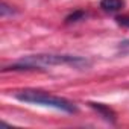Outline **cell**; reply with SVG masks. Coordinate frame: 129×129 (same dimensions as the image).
I'll use <instances>...</instances> for the list:
<instances>
[{
    "mask_svg": "<svg viewBox=\"0 0 129 129\" xmlns=\"http://www.w3.org/2000/svg\"><path fill=\"white\" fill-rule=\"evenodd\" d=\"M55 66H70L73 69H85L90 62L85 58L73 56V55H55V53H40L29 55L21 58L17 64L5 70H32L41 67H55Z\"/></svg>",
    "mask_w": 129,
    "mask_h": 129,
    "instance_id": "cell-1",
    "label": "cell"
},
{
    "mask_svg": "<svg viewBox=\"0 0 129 129\" xmlns=\"http://www.w3.org/2000/svg\"><path fill=\"white\" fill-rule=\"evenodd\" d=\"M15 97L21 102L26 103H34V105H43V106H49V108H55L64 112L73 114L78 111V108L75 106L73 102L64 99V97H58V96H52L49 93L44 91H37V90H24V91H18L15 94Z\"/></svg>",
    "mask_w": 129,
    "mask_h": 129,
    "instance_id": "cell-2",
    "label": "cell"
},
{
    "mask_svg": "<svg viewBox=\"0 0 129 129\" xmlns=\"http://www.w3.org/2000/svg\"><path fill=\"white\" fill-rule=\"evenodd\" d=\"M123 0H102L100 2V8L106 12H117L123 8Z\"/></svg>",
    "mask_w": 129,
    "mask_h": 129,
    "instance_id": "cell-3",
    "label": "cell"
},
{
    "mask_svg": "<svg viewBox=\"0 0 129 129\" xmlns=\"http://www.w3.org/2000/svg\"><path fill=\"white\" fill-rule=\"evenodd\" d=\"M90 105H91V108H94L96 111H99V112L106 118V120H112V121H114L115 114H114L109 108H106V106H105V105H102V103H90Z\"/></svg>",
    "mask_w": 129,
    "mask_h": 129,
    "instance_id": "cell-4",
    "label": "cell"
},
{
    "mask_svg": "<svg viewBox=\"0 0 129 129\" xmlns=\"http://www.w3.org/2000/svg\"><path fill=\"white\" fill-rule=\"evenodd\" d=\"M81 17H84V12H75L73 15H70V17H67V23H72V21H78V18H81Z\"/></svg>",
    "mask_w": 129,
    "mask_h": 129,
    "instance_id": "cell-5",
    "label": "cell"
},
{
    "mask_svg": "<svg viewBox=\"0 0 129 129\" xmlns=\"http://www.w3.org/2000/svg\"><path fill=\"white\" fill-rule=\"evenodd\" d=\"M117 23L121 24V26L129 27V17H117Z\"/></svg>",
    "mask_w": 129,
    "mask_h": 129,
    "instance_id": "cell-6",
    "label": "cell"
}]
</instances>
